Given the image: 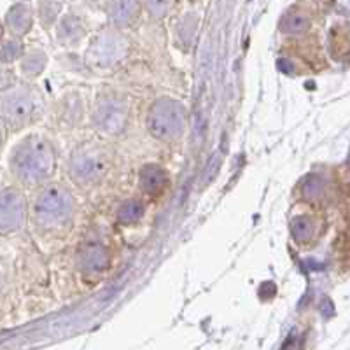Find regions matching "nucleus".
Listing matches in <instances>:
<instances>
[{"instance_id": "obj_1", "label": "nucleus", "mask_w": 350, "mask_h": 350, "mask_svg": "<svg viewBox=\"0 0 350 350\" xmlns=\"http://www.w3.org/2000/svg\"><path fill=\"white\" fill-rule=\"evenodd\" d=\"M9 168L23 186H39L51 177L55 170V154L51 146L37 133L25 137L12 148L9 154Z\"/></svg>"}, {"instance_id": "obj_2", "label": "nucleus", "mask_w": 350, "mask_h": 350, "mask_svg": "<svg viewBox=\"0 0 350 350\" xmlns=\"http://www.w3.org/2000/svg\"><path fill=\"white\" fill-rule=\"evenodd\" d=\"M33 223L39 230L53 231L72 217V198L60 184H48L37 193L32 205Z\"/></svg>"}, {"instance_id": "obj_3", "label": "nucleus", "mask_w": 350, "mask_h": 350, "mask_svg": "<svg viewBox=\"0 0 350 350\" xmlns=\"http://www.w3.org/2000/svg\"><path fill=\"white\" fill-rule=\"evenodd\" d=\"M39 102L40 98L32 88H12L0 95V120L14 130L27 126L36 118Z\"/></svg>"}, {"instance_id": "obj_4", "label": "nucleus", "mask_w": 350, "mask_h": 350, "mask_svg": "<svg viewBox=\"0 0 350 350\" xmlns=\"http://www.w3.org/2000/svg\"><path fill=\"white\" fill-rule=\"evenodd\" d=\"M27 219V203L18 189L0 193V235L21 230Z\"/></svg>"}, {"instance_id": "obj_5", "label": "nucleus", "mask_w": 350, "mask_h": 350, "mask_svg": "<svg viewBox=\"0 0 350 350\" xmlns=\"http://www.w3.org/2000/svg\"><path fill=\"white\" fill-rule=\"evenodd\" d=\"M152 120V131L159 137H175L180 133L183 128V114L179 112V105L167 104L156 105L154 111L151 114Z\"/></svg>"}, {"instance_id": "obj_6", "label": "nucleus", "mask_w": 350, "mask_h": 350, "mask_svg": "<svg viewBox=\"0 0 350 350\" xmlns=\"http://www.w3.org/2000/svg\"><path fill=\"white\" fill-rule=\"evenodd\" d=\"M104 156L95 151H81L72 158L70 174L74 179L88 183L102 175L104 170Z\"/></svg>"}, {"instance_id": "obj_7", "label": "nucleus", "mask_w": 350, "mask_h": 350, "mask_svg": "<svg viewBox=\"0 0 350 350\" xmlns=\"http://www.w3.org/2000/svg\"><path fill=\"white\" fill-rule=\"evenodd\" d=\"M140 184H142V189L148 195L156 196L161 195L165 191V187L168 184V177L161 168L154 167V165H149L142 170V175H140Z\"/></svg>"}, {"instance_id": "obj_8", "label": "nucleus", "mask_w": 350, "mask_h": 350, "mask_svg": "<svg viewBox=\"0 0 350 350\" xmlns=\"http://www.w3.org/2000/svg\"><path fill=\"white\" fill-rule=\"evenodd\" d=\"M81 259H83L84 268H90V271H100L104 270L107 265V252H105L104 245L100 243L90 242L84 245L83 252H81Z\"/></svg>"}, {"instance_id": "obj_9", "label": "nucleus", "mask_w": 350, "mask_h": 350, "mask_svg": "<svg viewBox=\"0 0 350 350\" xmlns=\"http://www.w3.org/2000/svg\"><path fill=\"white\" fill-rule=\"evenodd\" d=\"M142 205L139 202H128L120 211V219L123 223H135L142 215Z\"/></svg>"}, {"instance_id": "obj_10", "label": "nucleus", "mask_w": 350, "mask_h": 350, "mask_svg": "<svg viewBox=\"0 0 350 350\" xmlns=\"http://www.w3.org/2000/svg\"><path fill=\"white\" fill-rule=\"evenodd\" d=\"M21 48L20 44L14 42H8L4 46H0V62H4V64H9V62H14L20 56Z\"/></svg>"}, {"instance_id": "obj_11", "label": "nucleus", "mask_w": 350, "mask_h": 350, "mask_svg": "<svg viewBox=\"0 0 350 350\" xmlns=\"http://www.w3.org/2000/svg\"><path fill=\"white\" fill-rule=\"evenodd\" d=\"M42 60L44 58H36V56H32V58H27V60L23 62L25 76H37V72L44 67Z\"/></svg>"}, {"instance_id": "obj_12", "label": "nucleus", "mask_w": 350, "mask_h": 350, "mask_svg": "<svg viewBox=\"0 0 350 350\" xmlns=\"http://www.w3.org/2000/svg\"><path fill=\"white\" fill-rule=\"evenodd\" d=\"M2 142H4V128L0 124V148H2Z\"/></svg>"}, {"instance_id": "obj_13", "label": "nucleus", "mask_w": 350, "mask_h": 350, "mask_svg": "<svg viewBox=\"0 0 350 350\" xmlns=\"http://www.w3.org/2000/svg\"><path fill=\"white\" fill-rule=\"evenodd\" d=\"M0 289H2V275H0Z\"/></svg>"}]
</instances>
